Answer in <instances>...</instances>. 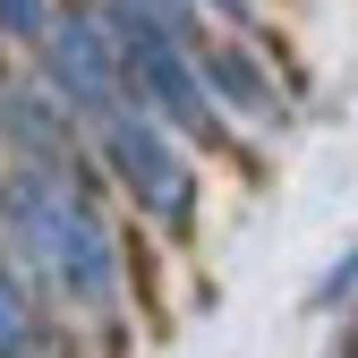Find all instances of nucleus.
I'll use <instances>...</instances> for the list:
<instances>
[{
	"mask_svg": "<svg viewBox=\"0 0 358 358\" xmlns=\"http://www.w3.org/2000/svg\"><path fill=\"white\" fill-rule=\"evenodd\" d=\"M0 239L60 307H77V316L120 307V231L94 205L85 171L9 154V171H0Z\"/></svg>",
	"mask_w": 358,
	"mask_h": 358,
	"instance_id": "1",
	"label": "nucleus"
},
{
	"mask_svg": "<svg viewBox=\"0 0 358 358\" xmlns=\"http://www.w3.org/2000/svg\"><path fill=\"white\" fill-rule=\"evenodd\" d=\"M103 34H111V60H120L128 103H145L162 128H179V137H196V145L231 137V120H222L213 85L196 69V43L179 26H162L145 0H103Z\"/></svg>",
	"mask_w": 358,
	"mask_h": 358,
	"instance_id": "2",
	"label": "nucleus"
},
{
	"mask_svg": "<svg viewBox=\"0 0 358 358\" xmlns=\"http://www.w3.org/2000/svg\"><path fill=\"white\" fill-rule=\"evenodd\" d=\"M85 145H94V162L120 179V196L145 222H162V231H188L196 222V162L179 145V128H162L145 103H111L85 128Z\"/></svg>",
	"mask_w": 358,
	"mask_h": 358,
	"instance_id": "3",
	"label": "nucleus"
},
{
	"mask_svg": "<svg viewBox=\"0 0 358 358\" xmlns=\"http://www.w3.org/2000/svg\"><path fill=\"white\" fill-rule=\"evenodd\" d=\"M34 69H43V85L77 111V128H94L111 103H128V85H120V60H111V34L94 26V17H60L52 9V26H43V43H34Z\"/></svg>",
	"mask_w": 358,
	"mask_h": 358,
	"instance_id": "4",
	"label": "nucleus"
},
{
	"mask_svg": "<svg viewBox=\"0 0 358 358\" xmlns=\"http://www.w3.org/2000/svg\"><path fill=\"white\" fill-rule=\"evenodd\" d=\"M0 137H9V154H26V162H69V171H85L77 162L85 154V128H77V111L43 77H0Z\"/></svg>",
	"mask_w": 358,
	"mask_h": 358,
	"instance_id": "5",
	"label": "nucleus"
},
{
	"mask_svg": "<svg viewBox=\"0 0 358 358\" xmlns=\"http://www.w3.org/2000/svg\"><path fill=\"white\" fill-rule=\"evenodd\" d=\"M196 69H205V85H213V103H222V120H248V128H282L290 120V103H282V77L264 69L248 43H205L196 34Z\"/></svg>",
	"mask_w": 358,
	"mask_h": 358,
	"instance_id": "6",
	"label": "nucleus"
},
{
	"mask_svg": "<svg viewBox=\"0 0 358 358\" xmlns=\"http://www.w3.org/2000/svg\"><path fill=\"white\" fill-rule=\"evenodd\" d=\"M0 358H69L52 307H43V282L17 256H0Z\"/></svg>",
	"mask_w": 358,
	"mask_h": 358,
	"instance_id": "7",
	"label": "nucleus"
},
{
	"mask_svg": "<svg viewBox=\"0 0 358 358\" xmlns=\"http://www.w3.org/2000/svg\"><path fill=\"white\" fill-rule=\"evenodd\" d=\"M43 26H52V0H0V34H9V43H26V52H34Z\"/></svg>",
	"mask_w": 358,
	"mask_h": 358,
	"instance_id": "8",
	"label": "nucleus"
},
{
	"mask_svg": "<svg viewBox=\"0 0 358 358\" xmlns=\"http://www.w3.org/2000/svg\"><path fill=\"white\" fill-rule=\"evenodd\" d=\"M350 299H358V248L333 256V264H324V282H316V307H350Z\"/></svg>",
	"mask_w": 358,
	"mask_h": 358,
	"instance_id": "9",
	"label": "nucleus"
},
{
	"mask_svg": "<svg viewBox=\"0 0 358 358\" xmlns=\"http://www.w3.org/2000/svg\"><path fill=\"white\" fill-rule=\"evenodd\" d=\"M196 9H222V17H248V0H196Z\"/></svg>",
	"mask_w": 358,
	"mask_h": 358,
	"instance_id": "10",
	"label": "nucleus"
}]
</instances>
